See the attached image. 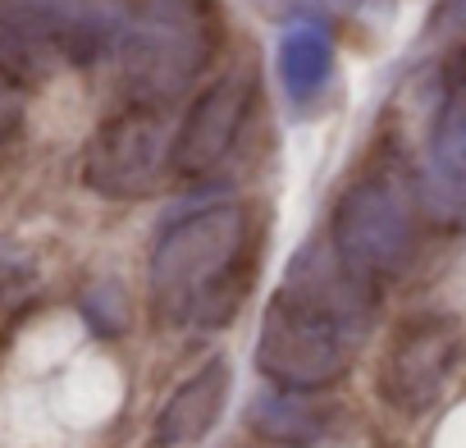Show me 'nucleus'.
<instances>
[{
    "label": "nucleus",
    "mask_w": 466,
    "mask_h": 448,
    "mask_svg": "<svg viewBox=\"0 0 466 448\" xmlns=\"http://www.w3.org/2000/svg\"><path fill=\"white\" fill-rule=\"evenodd\" d=\"M124 33L110 0H0V74L42 83L56 69L96 65Z\"/></svg>",
    "instance_id": "3"
},
{
    "label": "nucleus",
    "mask_w": 466,
    "mask_h": 448,
    "mask_svg": "<svg viewBox=\"0 0 466 448\" xmlns=\"http://www.w3.org/2000/svg\"><path fill=\"white\" fill-rule=\"evenodd\" d=\"M420 201L439 219L466 224V78L439 106L420 174Z\"/></svg>",
    "instance_id": "9"
},
{
    "label": "nucleus",
    "mask_w": 466,
    "mask_h": 448,
    "mask_svg": "<svg viewBox=\"0 0 466 448\" xmlns=\"http://www.w3.org/2000/svg\"><path fill=\"white\" fill-rule=\"evenodd\" d=\"M19 119H24V83L0 74V142L19 128Z\"/></svg>",
    "instance_id": "14"
},
{
    "label": "nucleus",
    "mask_w": 466,
    "mask_h": 448,
    "mask_svg": "<svg viewBox=\"0 0 466 448\" xmlns=\"http://www.w3.org/2000/svg\"><path fill=\"white\" fill-rule=\"evenodd\" d=\"M430 37H466V0H443L430 19Z\"/></svg>",
    "instance_id": "15"
},
{
    "label": "nucleus",
    "mask_w": 466,
    "mask_h": 448,
    "mask_svg": "<svg viewBox=\"0 0 466 448\" xmlns=\"http://www.w3.org/2000/svg\"><path fill=\"white\" fill-rule=\"evenodd\" d=\"M83 311H87V321L101 330V334H119L124 325H128V302H124V293H119V284H96L87 298H83Z\"/></svg>",
    "instance_id": "13"
},
{
    "label": "nucleus",
    "mask_w": 466,
    "mask_h": 448,
    "mask_svg": "<svg viewBox=\"0 0 466 448\" xmlns=\"http://www.w3.org/2000/svg\"><path fill=\"white\" fill-rule=\"evenodd\" d=\"M252 421L275 443H311L325 434V412L307 398V389H284V384L279 393H266L252 407Z\"/></svg>",
    "instance_id": "12"
},
{
    "label": "nucleus",
    "mask_w": 466,
    "mask_h": 448,
    "mask_svg": "<svg viewBox=\"0 0 466 448\" xmlns=\"http://www.w3.org/2000/svg\"><path fill=\"white\" fill-rule=\"evenodd\" d=\"M224 402H228V361L215 357V361H206L197 375H187V380L169 393V402H165L160 416H156V439H160L165 448L206 439V430L219 421Z\"/></svg>",
    "instance_id": "10"
},
{
    "label": "nucleus",
    "mask_w": 466,
    "mask_h": 448,
    "mask_svg": "<svg viewBox=\"0 0 466 448\" xmlns=\"http://www.w3.org/2000/svg\"><path fill=\"white\" fill-rule=\"evenodd\" d=\"M252 5H257L261 15H289V10L302 5V0H252Z\"/></svg>",
    "instance_id": "16"
},
{
    "label": "nucleus",
    "mask_w": 466,
    "mask_h": 448,
    "mask_svg": "<svg viewBox=\"0 0 466 448\" xmlns=\"http://www.w3.org/2000/svg\"><path fill=\"white\" fill-rule=\"evenodd\" d=\"M370 321L375 284L352 275L329 248H307L261 316L257 361L284 389H325L352 366Z\"/></svg>",
    "instance_id": "1"
},
{
    "label": "nucleus",
    "mask_w": 466,
    "mask_h": 448,
    "mask_svg": "<svg viewBox=\"0 0 466 448\" xmlns=\"http://www.w3.org/2000/svg\"><path fill=\"white\" fill-rule=\"evenodd\" d=\"M219 42V15L210 0H142L119 33L124 87L137 106H165L187 92Z\"/></svg>",
    "instance_id": "4"
},
{
    "label": "nucleus",
    "mask_w": 466,
    "mask_h": 448,
    "mask_svg": "<svg viewBox=\"0 0 466 448\" xmlns=\"http://www.w3.org/2000/svg\"><path fill=\"white\" fill-rule=\"evenodd\" d=\"M329 252L361 280H389L416 257V192L398 169H370L334 206Z\"/></svg>",
    "instance_id": "5"
},
{
    "label": "nucleus",
    "mask_w": 466,
    "mask_h": 448,
    "mask_svg": "<svg viewBox=\"0 0 466 448\" xmlns=\"http://www.w3.org/2000/svg\"><path fill=\"white\" fill-rule=\"evenodd\" d=\"M275 65H279V83L289 92L293 106H311L329 74H334V42L320 24H293L284 37H279V51H275Z\"/></svg>",
    "instance_id": "11"
},
{
    "label": "nucleus",
    "mask_w": 466,
    "mask_h": 448,
    "mask_svg": "<svg viewBox=\"0 0 466 448\" xmlns=\"http://www.w3.org/2000/svg\"><path fill=\"white\" fill-rule=\"evenodd\" d=\"M252 97H257V69L252 65H238L228 69L224 78H215L187 110V119L178 124L174 133V147H169V174L178 178H197L206 169H215L233 137H238L248 110H252Z\"/></svg>",
    "instance_id": "8"
},
{
    "label": "nucleus",
    "mask_w": 466,
    "mask_h": 448,
    "mask_svg": "<svg viewBox=\"0 0 466 448\" xmlns=\"http://www.w3.org/2000/svg\"><path fill=\"white\" fill-rule=\"evenodd\" d=\"M466 357V343H461V330L443 316H425V321H407L393 343H389V357H384V371H380V393L389 407L416 416V412H430L457 366Z\"/></svg>",
    "instance_id": "7"
},
{
    "label": "nucleus",
    "mask_w": 466,
    "mask_h": 448,
    "mask_svg": "<svg viewBox=\"0 0 466 448\" xmlns=\"http://www.w3.org/2000/svg\"><path fill=\"white\" fill-rule=\"evenodd\" d=\"M169 128L160 119V106H137L119 110L96 128L83 156V178L92 192L115 197V201H137L151 197L165 174H169Z\"/></svg>",
    "instance_id": "6"
},
{
    "label": "nucleus",
    "mask_w": 466,
    "mask_h": 448,
    "mask_svg": "<svg viewBox=\"0 0 466 448\" xmlns=\"http://www.w3.org/2000/svg\"><path fill=\"white\" fill-rule=\"evenodd\" d=\"M252 257V215L238 201L206 206L160 234L151 252V311L160 325H228L248 298Z\"/></svg>",
    "instance_id": "2"
}]
</instances>
